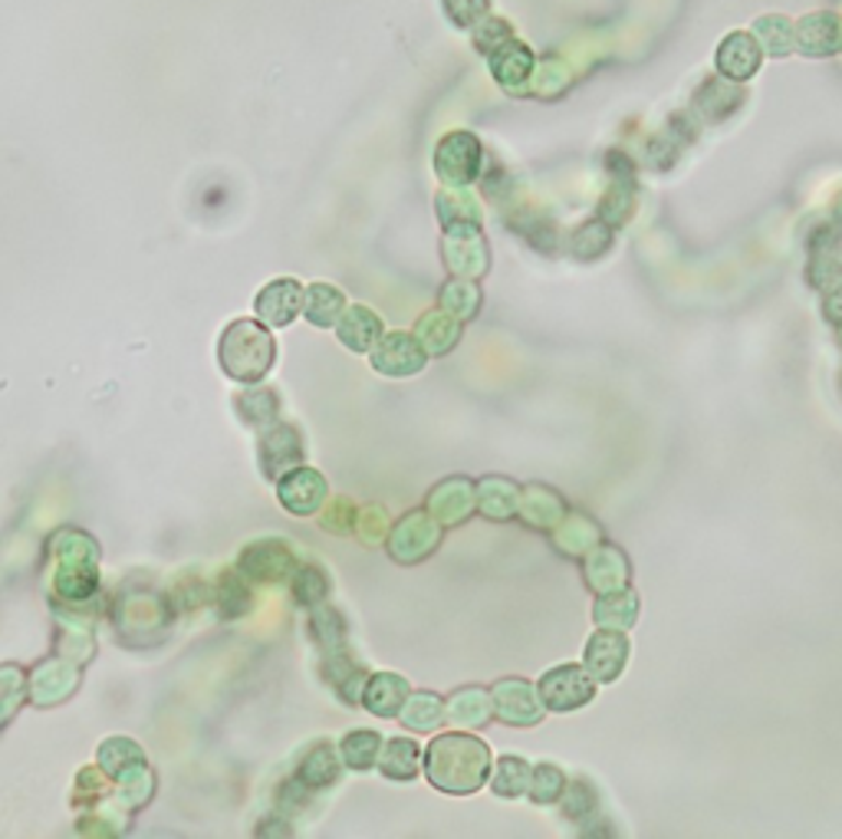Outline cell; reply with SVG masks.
<instances>
[{"instance_id": "cell-28", "label": "cell", "mask_w": 842, "mask_h": 839, "mask_svg": "<svg viewBox=\"0 0 842 839\" xmlns=\"http://www.w3.org/2000/svg\"><path fill=\"white\" fill-rule=\"evenodd\" d=\"M211 599L221 613V619H244L250 609H254V590H250V580L234 567V570H224L214 586H211Z\"/></svg>"}, {"instance_id": "cell-42", "label": "cell", "mask_w": 842, "mask_h": 839, "mask_svg": "<svg viewBox=\"0 0 842 839\" xmlns=\"http://www.w3.org/2000/svg\"><path fill=\"white\" fill-rule=\"evenodd\" d=\"M609 247H612V224H606L603 218L583 224V228L573 231V237H570V254H573L576 260H583V264L599 260Z\"/></svg>"}, {"instance_id": "cell-13", "label": "cell", "mask_w": 842, "mask_h": 839, "mask_svg": "<svg viewBox=\"0 0 842 839\" xmlns=\"http://www.w3.org/2000/svg\"><path fill=\"white\" fill-rule=\"evenodd\" d=\"M435 521H442L445 527H461L475 517L478 511V485L465 475H452L445 481H438L429 491V504Z\"/></svg>"}, {"instance_id": "cell-32", "label": "cell", "mask_w": 842, "mask_h": 839, "mask_svg": "<svg viewBox=\"0 0 842 839\" xmlns=\"http://www.w3.org/2000/svg\"><path fill=\"white\" fill-rule=\"evenodd\" d=\"M234 408H237V415L244 418V426H250V429H270V426H277V418H280V395H277V388H267V385H257V382H254L247 392L237 395Z\"/></svg>"}, {"instance_id": "cell-29", "label": "cell", "mask_w": 842, "mask_h": 839, "mask_svg": "<svg viewBox=\"0 0 842 839\" xmlns=\"http://www.w3.org/2000/svg\"><path fill=\"white\" fill-rule=\"evenodd\" d=\"M155 786H159L155 770H152L149 764H142V767H136V770H129V773H122V777L116 780V790H113L109 803L132 816V813H139L142 806L152 803Z\"/></svg>"}, {"instance_id": "cell-17", "label": "cell", "mask_w": 842, "mask_h": 839, "mask_svg": "<svg viewBox=\"0 0 842 839\" xmlns=\"http://www.w3.org/2000/svg\"><path fill=\"white\" fill-rule=\"evenodd\" d=\"M625 662H629V636L622 629L599 626V632H593V639L586 642L583 665L593 672L599 685H612L622 675Z\"/></svg>"}, {"instance_id": "cell-15", "label": "cell", "mask_w": 842, "mask_h": 839, "mask_svg": "<svg viewBox=\"0 0 842 839\" xmlns=\"http://www.w3.org/2000/svg\"><path fill=\"white\" fill-rule=\"evenodd\" d=\"M583 580H586V586H589L596 596L629 590V580H632L629 557H625L616 544H606V540H603L589 557H583Z\"/></svg>"}, {"instance_id": "cell-6", "label": "cell", "mask_w": 842, "mask_h": 839, "mask_svg": "<svg viewBox=\"0 0 842 839\" xmlns=\"http://www.w3.org/2000/svg\"><path fill=\"white\" fill-rule=\"evenodd\" d=\"M484 149L471 132H448L435 149V172L448 188H471L481 175Z\"/></svg>"}, {"instance_id": "cell-8", "label": "cell", "mask_w": 842, "mask_h": 839, "mask_svg": "<svg viewBox=\"0 0 842 839\" xmlns=\"http://www.w3.org/2000/svg\"><path fill=\"white\" fill-rule=\"evenodd\" d=\"M491 698H494V714L511 724V727H534L543 721L547 714V704L540 698V688L527 678H501L494 688H491Z\"/></svg>"}, {"instance_id": "cell-22", "label": "cell", "mask_w": 842, "mask_h": 839, "mask_svg": "<svg viewBox=\"0 0 842 839\" xmlns=\"http://www.w3.org/2000/svg\"><path fill=\"white\" fill-rule=\"evenodd\" d=\"M599 544H603V527L583 511H570L566 521L553 531V547L570 560L589 557Z\"/></svg>"}, {"instance_id": "cell-51", "label": "cell", "mask_w": 842, "mask_h": 839, "mask_svg": "<svg viewBox=\"0 0 842 839\" xmlns=\"http://www.w3.org/2000/svg\"><path fill=\"white\" fill-rule=\"evenodd\" d=\"M475 40H478V47H481L484 54H498L504 44L514 40V34H511V24H507V21H488L484 27H478Z\"/></svg>"}, {"instance_id": "cell-14", "label": "cell", "mask_w": 842, "mask_h": 839, "mask_svg": "<svg viewBox=\"0 0 842 839\" xmlns=\"http://www.w3.org/2000/svg\"><path fill=\"white\" fill-rule=\"evenodd\" d=\"M80 662L60 655V659H47L34 668L31 675V701L37 708H50V704H63L67 698L77 695L80 688Z\"/></svg>"}, {"instance_id": "cell-26", "label": "cell", "mask_w": 842, "mask_h": 839, "mask_svg": "<svg viewBox=\"0 0 842 839\" xmlns=\"http://www.w3.org/2000/svg\"><path fill=\"white\" fill-rule=\"evenodd\" d=\"M411 688L401 675L395 672H375L365 685V695H362V708L375 718H398L401 704L408 701Z\"/></svg>"}, {"instance_id": "cell-25", "label": "cell", "mask_w": 842, "mask_h": 839, "mask_svg": "<svg viewBox=\"0 0 842 839\" xmlns=\"http://www.w3.org/2000/svg\"><path fill=\"white\" fill-rule=\"evenodd\" d=\"M498 714H494V698L488 688H478V685H465L458 691L448 695V721L465 727V731H478L484 724H491Z\"/></svg>"}, {"instance_id": "cell-3", "label": "cell", "mask_w": 842, "mask_h": 839, "mask_svg": "<svg viewBox=\"0 0 842 839\" xmlns=\"http://www.w3.org/2000/svg\"><path fill=\"white\" fill-rule=\"evenodd\" d=\"M218 359L227 378L254 385L260 382L277 359V342L264 319H234L218 342Z\"/></svg>"}, {"instance_id": "cell-7", "label": "cell", "mask_w": 842, "mask_h": 839, "mask_svg": "<svg viewBox=\"0 0 842 839\" xmlns=\"http://www.w3.org/2000/svg\"><path fill=\"white\" fill-rule=\"evenodd\" d=\"M237 570H241L250 583H283V580H293V573H296L293 544H286L283 537L254 540V544H247V547L241 550Z\"/></svg>"}, {"instance_id": "cell-18", "label": "cell", "mask_w": 842, "mask_h": 839, "mask_svg": "<svg viewBox=\"0 0 842 839\" xmlns=\"http://www.w3.org/2000/svg\"><path fill=\"white\" fill-rule=\"evenodd\" d=\"M566 514H570V508H566V501H563L560 491H553V488H547V485H527V488L521 491V511H517V517H521L527 527L543 531V534H553V531L566 521Z\"/></svg>"}, {"instance_id": "cell-52", "label": "cell", "mask_w": 842, "mask_h": 839, "mask_svg": "<svg viewBox=\"0 0 842 839\" xmlns=\"http://www.w3.org/2000/svg\"><path fill=\"white\" fill-rule=\"evenodd\" d=\"M445 11L458 27H471L478 18H484L488 0H445Z\"/></svg>"}, {"instance_id": "cell-16", "label": "cell", "mask_w": 842, "mask_h": 839, "mask_svg": "<svg viewBox=\"0 0 842 839\" xmlns=\"http://www.w3.org/2000/svg\"><path fill=\"white\" fill-rule=\"evenodd\" d=\"M306 306V287L293 277H280V280H270L257 300H254V310L257 316L267 323V326H290Z\"/></svg>"}, {"instance_id": "cell-9", "label": "cell", "mask_w": 842, "mask_h": 839, "mask_svg": "<svg viewBox=\"0 0 842 839\" xmlns=\"http://www.w3.org/2000/svg\"><path fill=\"white\" fill-rule=\"evenodd\" d=\"M445 264L452 267L455 277H471L481 280L491 270V250L481 234V224H455L445 234Z\"/></svg>"}, {"instance_id": "cell-10", "label": "cell", "mask_w": 842, "mask_h": 839, "mask_svg": "<svg viewBox=\"0 0 842 839\" xmlns=\"http://www.w3.org/2000/svg\"><path fill=\"white\" fill-rule=\"evenodd\" d=\"M429 362V349L421 346V339L414 333H385L378 339V346L372 349V369L388 375V378H408L418 375Z\"/></svg>"}, {"instance_id": "cell-19", "label": "cell", "mask_w": 842, "mask_h": 839, "mask_svg": "<svg viewBox=\"0 0 842 839\" xmlns=\"http://www.w3.org/2000/svg\"><path fill=\"white\" fill-rule=\"evenodd\" d=\"M342 767H346V764H342L339 747H332L329 741H319V744H313V747L300 757L293 777L303 780L313 793H319V790H329V786L339 783Z\"/></svg>"}, {"instance_id": "cell-45", "label": "cell", "mask_w": 842, "mask_h": 839, "mask_svg": "<svg viewBox=\"0 0 842 839\" xmlns=\"http://www.w3.org/2000/svg\"><path fill=\"white\" fill-rule=\"evenodd\" d=\"M116 790V780L96 764V767H86L80 777H77V793H73V803L77 806H96V803H106Z\"/></svg>"}, {"instance_id": "cell-33", "label": "cell", "mask_w": 842, "mask_h": 839, "mask_svg": "<svg viewBox=\"0 0 842 839\" xmlns=\"http://www.w3.org/2000/svg\"><path fill=\"white\" fill-rule=\"evenodd\" d=\"M593 619L596 626L603 629H622L629 632L639 619V596L632 590H619V593H606V596H596V606H593Z\"/></svg>"}, {"instance_id": "cell-50", "label": "cell", "mask_w": 842, "mask_h": 839, "mask_svg": "<svg viewBox=\"0 0 842 839\" xmlns=\"http://www.w3.org/2000/svg\"><path fill=\"white\" fill-rule=\"evenodd\" d=\"M629 214H632V185H616V188H612V195L603 201L599 218H603L606 224L619 228V224H625V221H629Z\"/></svg>"}, {"instance_id": "cell-23", "label": "cell", "mask_w": 842, "mask_h": 839, "mask_svg": "<svg viewBox=\"0 0 842 839\" xmlns=\"http://www.w3.org/2000/svg\"><path fill=\"white\" fill-rule=\"evenodd\" d=\"M425 770V757H421V744L414 737H388L378 754V773L395 783H408Z\"/></svg>"}, {"instance_id": "cell-30", "label": "cell", "mask_w": 842, "mask_h": 839, "mask_svg": "<svg viewBox=\"0 0 842 839\" xmlns=\"http://www.w3.org/2000/svg\"><path fill=\"white\" fill-rule=\"evenodd\" d=\"M346 313V296L339 287L332 283H309L306 287V306H303V316L309 326L316 329H336V323L342 319Z\"/></svg>"}, {"instance_id": "cell-12", "label": "cell", "mask_w": 842, "mask_h": 839, "mask_svg": "<svg viewBox=\"0 0 842 839\" xmlns=\"http://www.w3.org/2000/svg\"><path fill=\"white\" fill-rule=\"evenodd\" d=\"M277 498L280 508L290 511L293 517H313L326 508L329 501V485L316 468H293L290 475H283L277 481Z\"/></svg>"}, {"instance_id": "cell-46", "label": "cell", "mask_w": 842, "mask_h": 839, "mask_svg": "<svg viewBox=\"0 0 842 839\" xmlns=\"http://www.w3.org/2000/svg\"><path fill=\"white\" fill-rule=\"evenodd\" d=\"M355 521H359V508L349 498H329L326 508L319 511V527L336 537L355 534Z\"/></svg>"}, {"instance_id": "cell-40", "label": "cell", "mask_w": 842, "mask_h": 839, "mask_svg": "<svg viewBox=\"0 0 842 839\" xmlns=\"http://www.w3.org/2000/svg\"><path fill=\"white\" fill-rule=\"evenodd\" d=\"M757 47L750 37L744 34H734L721 44V54H717V67L721 73H727L730 80H747L753 70H757Z\"/></svg>"}, {"instance_id": "cell-38", "label": "cell", "mask_w": 842, "mask_h": 839, "mask_svg": "<svg viewBox=\"0 0 842 839\" xmlns=\"http://www.w3.org/2000/svg\"><path fill=\"white\" fill-rule=\"evenodd\" d=\"M382 744H385V741H382L378 731H369V727L349 731V734L339 741L342 764H346L349 770H372V767H378Z\"/></svg>"}, {"instance_id": "cell-48", "label": "cell", "mask_w": 842, "mask_h": 839, "mask_svg": "<svg viewBox=\"0 0 842 839\" xmlns=\"http://www.w3.org/2000/svg\"><path fill=\"white\" fill-rule=\"evenodd\" d=\"M355 534L365 547H378L388 540L391 534V524H388V514L378 508V504H369V508H359V521H355Z\"/></svg>"}, {"instance_id": "cell-24", "label": "cell", "mask_w": 842, "mask_h": 839, "mask_svg": "<svg viewBox=\"0 0 842 839\" xmlns=\"http://www.w3.org/2000/svg\"><path fill=\"white\" fill-rule=\"evenodd\" d=\"M521 485L504 475H488L478 481V511L488 521H514L521 511Z\"/></svg>"}, {"instance_id": "cell-43", "label": "cell", "mask_w": 842, "mask_h": 839, "mask_svg": "<svg viewBox=\"0 0 842 839\" xmlns=\"http://www.w3.org/2000/svg\"><path fill=\"white\" fill-rule=\"evenodd\" d=\"M560 809L573 823L593 819V816H599V790L586 777H576V780L566 783V790L560 796Z\"/></svg>"}, {"instance_id": "cell-31", "label": "cell", "mask_w": 842, "mask_h": 839, "mask_svg": "<svg viewBox=\"0 0 842 839\" xmlns=\"http://www.w3.org/2000/svg\"><path fill=\"white\" fill-rule=\"evenodd\" d=\"M309 636L313 642L319 645V655H336V652H346L349 649V626H346V616L336 609V606H316L313 616H309Z\"/></svg>"}, {"instance_id": "cell-21", "label": "cell", "mask_w": 842, "mask_h": 839, "mask_svg": "<svg viewBox=\"0 0 842 839\" xmlns=\"http://www.w3.org/2000/svg\"><path fill=\"white\" fill-rule=\"evenodd\" d=\"M336 336L352 352H372L378 346V339L385 336L382 316L375 310L362 306V303H352V306H346L342 319L336 323Z\"/></svg>"}, {"instance_id": "cell-37", "label": "cell", "mask_w": 842, "mask_h": 839, "mask_svg": "<svg viewBox=\"0 0 842 839\" xmlns=\"http://www.w3.org/2000/svg\"><path fill=\"white\" fill-rule=\"evenodd\" d=\"M481 303H484V293H481L478 280H471V277H452L438 293V306L455 313L465 323L481 313Z\"/></svg>"}, {"instance_id": "cell-20", "label": "cell", "mask_w": 842, "mask_h": 839, "mask_svg": "<svg viewBox=\"0 0 842 839\" xmlns=\"http://www.w3.org/2000/svg\"><path fill=\"white\" fill-rule=\"evenodd\" d=\"M421 346L429 349V356H448L458 342H461V333H465V319H458L455 313L435 306L429 313H421L414 329H411Z\"/></svg>"}, {"instance_id": "cell-5", "label": "cell", "mask_w": 842, "mask_h": 839, "mask_svg": "<svg viewBox=\"0 0 842 839\" xmlns=\"http://www.w3.org/2000/svg\"><path fill=\"white\" fill-rule=\"evenodd\" d=\"M596 685L599 681L593 678V672L576 662L557 665V668L543 672V678L537 681L540 698H543L547 711H553V714H570V711L586 708L596 698Z\"/></svg>"}, {"instance_id": "cell-2", "label": "cell", "mask_w": 842, "mask_h": 839, "mask_svg": "<svg viewBox=\"0 0 842 839\" xmlns=\"http://www.w3.org/2000/svg\"><path fill=\"white\" fill-rule=\"evenodd\" d=\"M109 616H113V629L122 645L145 649L168 636L175 606H172V596H165V593H155L149 586H136V590L129 586L113 603Z\"/></svg>"}, {"instance_id": "cell-35", "label": "cell", "mask_w": 842, "mask_h": 839, "mask_svg": "<svg viewBox=\"0 0 842 839\" xmlns=\"http://www.w3.org/2000/svg\"><path fill=\"white\" fill-rule=\"evenodd\" d=\"M290 593H293V603L303 606V609H316L329 599L332 593V580L326 573V567L319 563H303L296 567L293 580H290Z\"/></svg>"}, {"instance_id": "cell-39", "label": "cell", "mask_w": 842, "mask_h": 839, "mask_svg": "<svg viewBox=\"0 0 842 839\" xmlns=\"http://www.w3.org/2000/svg\"><path fill=\"white\" fill-rule=\"evenodd\" d=\"M96 764L113 777V780H119L122 773H129V770H136V767H142V764H149L145 760V750L132 741V737H109L106 744H100V754H96Z\"/></svg>"}, {"instance_id": "cell-41", "label": "cell", "mask_w": 842, "mask_h": 839, "mask_svg": "<svg viewBox=\"0 0 842 839\" xmlns=\"http://www.w3.org/2000/svg\"><path fill=\"white\" fill-rule=\"evenodd\" d=\"M438 218L445 228L455 224H481V205L468 188H448L438 195Z\"/></svg>"}, {"instance_id": "cell-1", "label": "cell", "mask_w": 842, "mask_h": 839, "mask_svg": "<svg viewBox=\"0 0 842 839\" xmlns=\"http://www.w3.org/2000/svg\"><path fill=\"white\" fill-rule=\"evenodd\" d=\"M491 770H494L491 747L465 727L445 731L432 737L425 747V777L442 793H452V796L478 793L491 780Z\"/></svg>"}, {"instance_id": "cell-44", "label": "cell", "mask_w": 842, "mask_h": 839, "mask_svg": "<svg viewBox=\"0 0 842 839\" xmlns=\"http://www.w3.org/2000/svg\"><path fill=\"white\" fill-rule=\"evenodd\" d=\"M566 783H570L566 773H563L557 764L543 760V764L534 767V777H530V800L540 803V806H553V803H560Z\"/></svg>"}, {"instance_id": "cell-34", "label": "cell", "mask_w": 842, "mask_h": 839, "mask_svg": "<svg viewBox=\"0 0 842 839\" xmlns=\"http://www.w3.org/2000/svg\"><path fill=\"white\" fill-rule=\"evenodd\" d=\"M491 70H494V77H498L501 86L521 93V83H524V80L530 77V70H534V54H530L524 44L511 40V44H504L498 54H491Z\"/></svg>"}, {"instance_id": "cell-49", "label": "cell", "mask_w": 842, "mask_h": 839, "mask_svg": "<svg viewBox=\"0 0 842 839\" xmlns=\"http://www.w3.org/2000/svg\"><path fill=\"white\" fill-rule=\"evenodd\" d=\"M313 796H316V793H313L303 780H296V777L290 773V780H283L280 790H277V806H280L286 816H293V813L306 809V806L313 803Z\"/></svg>"}, {"instance_id": "cell-47", "label": "cell", "mask_w": 842, "mask_h": 839, "mask_svg": "<svg viewBox=\"0 0 842 839\" xmlns=\"http://www.w3.org/2000/svg\"><path fill=\"white\" fill-rule=\"evenodd\" d=\"M0 681H4V724L17 714V708L27 701V685H31V678H27V672L21 668V665H4L0 668Z\"/></svg>"}, {"instance_id": "cell-27", "label": "cell", "mask_w": 842, "mask_h": 839, "mask_svg": "<svg viewBox=\"0 0 842 839\" xmlns=\"http://www.w3.org/2000/svg\"><path fill=\"white\" fill-rule=\"evenodd\" d=\"M398 721H401V727H408L414 734L438 731L448 721V701L435 691H411L398 711Z\"/></svg>"}, {"instance_id": "cell-4", "label": "cell", "mask_w": 842, "mask_h": 839, "mask_svg": "<svg viewBox=\"0 0 842 839\" xmlns=\"http://www.w3.org/2000/svg\"><path fill=\"white\" fill-rule=\"evenodd\" d=\"M442 537H445V524L432 517V511H408L405 517H398L391 524V534H388V557L401 567H411V563H421L429 560L438 547H442Z\"/></svg>"}, {"instance_id": "cell-36", "label": "cell", "mask_w": 842, "mask_h": 839, "mask_svg": "<svg viewBox=\"0 0 842 839\" xmlns=\"http://www.w3.org/2000/svg\"><path fill=\"white\" fill-rule=\"evenodd\" d=\"M530 777H534V767H530L524 757L504 754L501 760H494V770H491V790H494L498 796H507V800L530 796Z\"/></svg>"}, {"instance_id": "cell-11", "label": "cell", "mask_w": 842, "mask_h": 839, "mask_svg": "<svg viewBox=\"0 0 842 839\" xmlns=\"http://www.w3.org/2000/svg\"><path fill=\"white\" fill-rule=\"evenodd\" d=\"M306 458V448H303V439L293 426L286 422H277L267 429V435L260 439L257 445V462H260V471L267 481H280L283 475H290L293 468H300Z\"/></svg>"}]
</instances>
